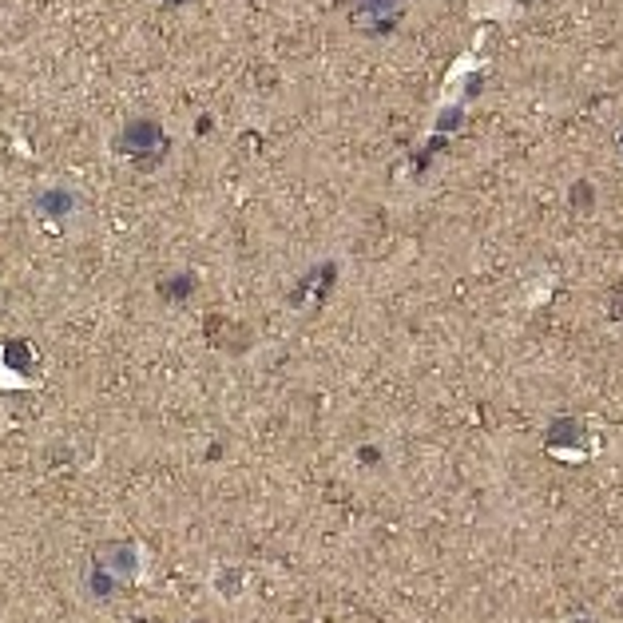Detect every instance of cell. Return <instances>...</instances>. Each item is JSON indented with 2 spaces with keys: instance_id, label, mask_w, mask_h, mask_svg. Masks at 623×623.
<instances>
[]
</instances>
